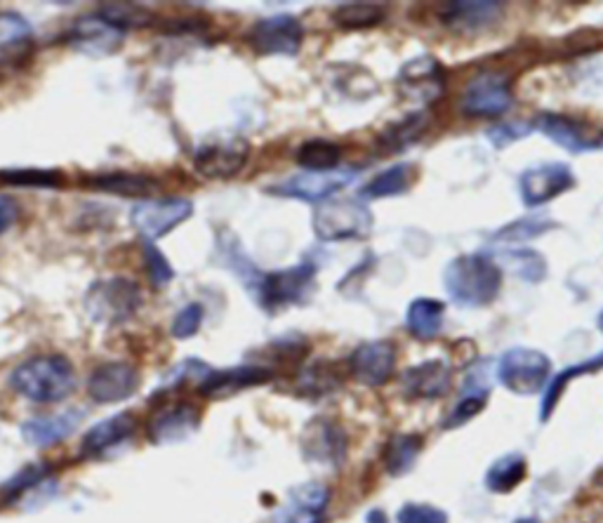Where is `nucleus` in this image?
Returning a JSON list of instances; mask_svg holds the SVG:
<instances>
[{
  "instance_id": "nucleus-17",
  "label": "nucleus",
  "mask_w": 603,
  "mask_h": 523,
  "mask_svg": "<svg viewBox=\"0 0 603 523\" xmlns=\"http://www.w3.org/2000/svg\"><path fill=\"white\" fill-rule=\"evenodd\" d=\"M453 387V368L444 358H432L408 368L401 377L403 397L413 401H434L446 397Z\"/></svg>"
},
{
  "instance_id": "nucleus-18",
  "label": "nucleus",
  "mask_w": 603,
  "mask_h": 523,
  "mask_svg": "<svg viewBox=\"0 0 603 523\" xmlns=\"http://www.w3.org/2000/svg\"><path fill=\"white\" fill-rule=\"evenodd\" d=\"M274 377V370L262 366H239V368H210L203 377L198 391L205 399H227L241 389L267 385Z\"/></svg>"
},
{
  "instance_id": "nucleus-2",
  "label": "nucleus",
  "mask_w": 603,
  "mask_h": 523,
  "mask_svg": "<svg viewBox=\"0 0 603 523\" xmlns=\"http://www.w3.org/2000/svg\"><path fill=\"white\" fill-rule=\"evenodd\" d=\"M10 387L34 403H60L76 389V368L64 354H40L12 370Z\"/></svg>"
},
{
  "instance_id": "nucleus-4",
  "label": "nucleus",
  "mask_w": 603,
  "mask_h": 523,
  "mask_svg": "<svg viewBox=\"0 0 603 523\" xmlns=\"http://www.w3.org/2000/svg\"><path fill=\"white\" fill-rule=\"evenodd\" d=\"M144 302V293L137 281L125 276H111V279L97 281L85 295V312L95 324L121 326L135 316Z\"/></svg>"
},
{
  "instance_id": "nucleus-47",
  "label": "nucleus",
  "mask_w": 603,
  "mask_h": 523,
  "mask_svg": "<svg viewBox=\"0 0 603 523\" xmlns=\"http://www.w3.org/2000/svg\"><path fill=\"white\" fill-rule=\"evenodd\" d=\"M17 217H20L17 203H14L10 196L0 194V236H3L14 222H17Z\"/></svg>"
},
{
  "instance_id": "nucleus-14",
  "label": "nucleus",
  "mask_w": 603,
  "mask_h": 523,
  "mask_svg": "<svg viewBox=\"0 0 603 523\" xmlns=\"http://www.w3.org/2000/svg\"><path fill=\"white\" fill-rule=\"evenodd\" d=\"M357 178V170H333V172H300L288 180L267 186V194L278 198H292L304 203H323L333 198Z\"/></svg>"
},
{
  "instance_id": "nucleus-44",
  "label": "nucleus",
  "mask_w": 603,
  "mask_h": 523,
  "mask_svg": "<svg viewBox=\"0 0 603 523\" xmlns=\"http://www.w3.org/2000/svg\"><path fill=\"white\" fill-rule=\"evenodd\" d=\"M399 523H448V514L438 510L434 504L426 502H406L399 514H396Z\"/></svg>"
},
{
  "instance_id": "nucleus-30",
  "label": "nucleus",
  "mask_w": 603,
  "mask_h": 523,
  "mask_svg": "<svg viewBox=\"0 0 603 523\" xmlns=\"http://www.w3.org/2000/svg\"><path fill=\"white\" fill-rule=\"evenodd\" d=\"M528 462L521 453H507L491 464V470L485 472V488L497 496L511 492L526 478Z\"/></svg>"
},
{
  "instance_id": "nucleus-39",
  "label": "nucleus",
  "mask_w": 603,
  "mask_h": 523,
  "mask_svg": "<svg viewBox=\"0 0 603 523\" xmlns=\"http://www.w3.org/2000/svg\"><path fill=\"white\" fill-rule=\"evenodd\" d=\"M430 123H432L430 115H426L424 111L410 113L406 121L391 123L385 130V135H382V142H385V147L389 144V149H394V151L406 149V147H410V144L418 142L424 135V130L430 127Z\"/></svg>"
},
{
  "instance_id": "nucleus-12",
  "label": "nucleus",
  "mask_w": 603,
  "mask_h": 523,
  "mask_svg": "<svg viewBox=\"0 0 603 523\" xmlns=\"http://www.w3.org/2000/svg\"><path fill=\"white\" fill-rule=\"evenodd\" d=\"M300 446L306 462L321 464V467H342L349 450V436L333 417L318 415L306 423Z\"/></svg>"
},
{
  "instance_id": "nucleus-32",
  "label": "nucleus",
  "mask_w": 603,
  "mask_h": 523,
  "mask_svg": "<svg viewBox=\"0 0 603 523\" xmlns=\"http://www.w3.org/2000/svg\"><path fill=\"white\" fill-rule=\"evenodd\" d=\"M387 17V8L379 3H345L333 12V24L342 32H365L375 28Z\"/></svg>"
},
{
  "instance_id": "nucleus-43",
  "label": "nucleus",
  "mask_w": 603,
  "mask_h": 523,
  "mask_svg": "<svg viewBox=\"0 0 603 523\" xmlns=\"http://www.w3.org/2000/svg\"><path fill=\"white\" fill-rule=\"evenodd\" d=\"M203 318H205V307L198 302H191L186 304V307H182L178 312V316H174V321H172V338H178V340H189V338H194L196 332L201 330L203 326Z\"/></svg>"
},
{
  "instance_id": "nucleus-41",
  "label": "nucleus",
  "mask_w": 603,
  "mask_h": 523,
  "mask_svg": "<svg viewBox=\"0 0 603 523\" xmlns=\"http://www.w3.org/2000/svg\"><path fill=\"white\" fill-rule=\"evenodd\" d=\"M52 474V467L46 462H36V464H28V467H24L20 474H14L10 482H5L3 486V498L8 502L22 498L26 490L36 488L38 484L46 482V478Z\"/></svg>"
},
{
  "instance_id": "nucleus-42",
  "label": "nucleus",
  "mask_w": 603,
  "mask_h": 523,
  "mask_svg": "<svg viewBox=\"0 0 603 523\" xmlns=\"http://www.w3.org/2000/svg\"><path fill=\"white\" fill-rule=\"evenodd\" d=\"M142 255H144V265H146V271H149V279L156 288H164L168 283H172L174 279V269L168 262V257L160 253L156 245L152 241H144L142 239Z\"/></svg>"
},
{
  "instance_id": "nucleus-46",
  "label": "nucleus",
  "mask_w": 603,
  "mask_h": 523,
  "mask_svg": "<svg viewBox=\"0 0 603 523\" xmlns=\"http://www.w3.org/2000/svg\"><path fill=\"white\" fill-rule=\"evenodd\" d=\"M485 399H489V397L465 394V397L460 399V403L455 405V409H453V413L448 415V419H446V429H455V427H462V425H467L469 419L477 417V415L483 411Z\"/></svg>"
},
{
  "instance_id": "nucleus-45",
  "label": "nucleus",
  "mask_w": 603,
  "mask_h": 523,
  "mask_svg": "<svg viewBox=\"0 0 603 523\" xmlns=\"http://www.w3.org/2000/svg\"><path fill=\"white\" fill-rule=\"evenodd\" d=\"M533 130L535 127L531 123H523V121L521 123H497L489 130V139L495 149H505V147H509V144L531 135Z\"/></svg>"
},
{
  "instance_id": "nucleus-33",
  "label": "nucleus",
  "mask_w": 603,
  "mask_h": 523,
  "mask_svg": "<svg viewBox=\"0 0 603 523\" xmlns=\"http://www.w3.org/2000/svg\"><path fill=\"white\" fill-rule=\"evenodd\" d=\"M424 439L420 434H396L385 448V467L391 476H403L413 472L422 453Z\"/></svg>"
},
{
  "instance_id": "nucleus-3",
  "label": "nucleus",
  "mask_w": 603,
  "mask_h": 523,
  "mask_svg": "<svg viewBox=\"0 0 603 523\" xmlns=\"http://www.w3.org/2000/svg\"><path fill=\"white\" fill-rule=\"evenodd\" d=\"M312 224L323 243L361 241L373 231V210L363 198H328L316 206Z\"/></svg>"
},
{
  "instance_id": "nucleus-24",
  "label": "nucleus",
  "mask_w": 603,
  "mask_h": 523,
  "mask_svg": "<svg viewBox=\"0 0 603 523\" xmlns=\"http://www.w3.org/2000/svg\"><path fill=\"white\" fill-rule=\"evenodd\" d=\"M535 130H540V133L552 139L554 144H558L564 151L568 154H587L596 149L599 144H594L592 139H587L582 127L568 119V115H562V113H552V111H544L540 113L535 119Z\"/></svg>"
},
{
  "instance_id": "nucleus-29",
  "label": "nucleus",
  "mask_w": 603,
  "mask_h": 523,
  "mask_svg": "<svg viewBox=\"0 0 603 523\" xmlns=\"http://www.w3.org/2000/svg\"><path fill=\"white\" fill-rule=\"evenodd\" d=\"M603 368V352L596 354L594 358H587L582 363H578V366H568L566 370L556 373V377H552V382L544 387V394H542V411H540V419L542 423H547L550 415L554 413L558 399H562V394L566 391V387L578 380V377L582 375H590V373H596Z\"/></svg>"
},
{
  "instance_id": "nucleus-38",
  "label": "nucleus",
  "mask_w": 603,
  "mask_h": 523,
  "mask_svg": "<svg viewBox=\"0 0 603 523\" xmlns=\"http://www.w3.org/2000/svg\"><path fill=\"white\" fill-rule=\"evenodd\" d=\"M499 262L526 283H540L547 276V262L538 251H505L499 255ZM497 262V265H499Z\"/></svg>"
},
{
  "instance_id": "nucleus-51",
  "label": "nucleus",
  "mask_w": 603,
  "mask_h": 523,
  "mask_svg": "<svg viewBox=\"0 0 603 523\" xmlns=\"http://www.w3.org/2000/svg\"><path fill=\"white\" fill-rule=\"evenodd\" d=\"M601 144H603V142H601Z\"/></svg>"
},
{
  "instance_id": "nucleus-10",
  "label": "nucleus",
  "mask_w": 603,
  "mask_h": 523,
  "mask_svg": "<svg viewBox=\"0 0 603 523\" xmlns=\"http://www.w3.org/2000/svg\"><path fill=\"white\" fill-rule=\"evenodd\" d=\"M576 184L578 178L568 163L547 161L521 172L519 196L526 208H540L547 206L550 200L564 196L570 188H576Z\"/></svg>"
},
{
  "instance_id": "nucleus-20",
  "label": "nucleus",
  "mask_w": 603,
  "mask_h": 523,
  "mask_svg": "<svg viewBox=\"0 0 603 523\" xmlns=\"http://www.w3.org/2000/svg\"><path fill=\"white\" fill-rule=\"evenodd\" d=\"M201 425V415L189 403H174L168 409L158 411L152 423H149V439L156 446H168V443H180L189 439Z\"/></svg>"
},
{
  "instance_id": "nucleus-40",
  "label": "nucleus",
  "mask_w": 603,
  "mask_h": 523,
  "mask_svg": "<svg viewBox=\"0 0 603 523\" xmlns=\"http://www.w3.org/2000/svg\"><path fill=\"white\" fill-rule=\"evenodd\" d=\"M556 227L552 217H521V220H514L511 224L503 227L495 234L497 243H523L533 241L542 234H547Z\"/></svg>"
},
{
  "instance_id": "nucleus-26",
  "label": "nucleus",
  "mask_w": 603,
  "mask_h": 523,
  "mask_svg": "<svg viewBox=\"0 0 603 523\" xmlns=\"http://www.w3.org/2000/svg\"><path fill=\"white\" fill-rule=\"evenodd\" d=\"M34 46V26L20 12H0V64L20 62Z\"/></svg>"
},
{
  "instance_id": "nucleus-22",
  "label": "nucleus",
  "mask_w": 603,
  "mask_h": 523,
  "mask_svg": "<svg viewBox=\"0 0 603 523\" xmlns=\"http://www.w3.org/2000/svg\"><path fill=\"white\" fill-rule=\"evenodd\" d=\"M135 425L137 419L135 415L130 413H119L111 415L107 419H101L95 427L87 429V434L83 436L81 441V458H99L105 455L107 450L121 446L123 441H128L132 434H135Z\"/></svg>"
},
{
  "instance_id": "nucleus-6",
  "label": "nucleus",
  "mask_w": 603,
  "mask_h": 523,
  "mask_svg": "<svg viewBox=\"0 0 603 523\" xmlns=\"http://www.w3.org/2000/svg\"><path fill=\"white\" fill-rule=\"evenodd\" d=\"M550 373V356L531 346H514L497 361V380L511 394L533 397L538 391H544Z\"/></svg>"
},
{
  "instance_id": "nucleus-19",
  "label": "nucleus",
  "mask_w": 603,
  "mask_h": 523,
  "mask_svg": "<svg viewBox=\"0 0 603 523\" xmlns=\"http://www.w3.org/2000/svg\"><path fill=\"white\" fill-rule=\"evenodd\" d=\"M330 490L321 484H302L290 490L288 502L276 512L274 523H321L328 510Z\"/></svg>"
},
{
  "instance_id": "nucleus-48",
  "label": "nucleus",
  "mask_w": 603,
  "mask_h": 523,
  "mask_svg": "<svg viewBox=\"0 0 603 523\" xmlns=\"http://www.w3.org/2000/svg\"><path fill=\"white\" fill-rule=\"evenodd\" d=\"M367 523H387V516L382 514L379 510H375V512L367 514Z\"/></svg>"
},
{
  "instance_id": "nucleus-13",
  "label": "nucleus",
  "mask_w": 603,
  "mask_h": 523,
  "mask_svg": "<svg viewBox=\"0 0 603 523\" xmlns=\"http://www.w3.org/2000/svg\"><path fill=\"white\" fill-rule=\"evenodd\" d=\"M248 42L257 54L296 57L304 42V26L288 12L260 20L248 34Z\"/></svg>"
},
{
  "instance_id": "nucleus-36",
  "label": "nucleus",
  "mask_w": 603,
  "mask_h": 523,
  "mask_svg": "<svg viewBox=\"0 0 603 523\" xmlns=\"http://www.w3.org/2000/svg\"><path fill=\"white\" fill-rule=\"evenodd\" d=\"M410 186V166L408 163H396L387 170L377 172L375 178L361 186V198L363 200H379V198H394L408 192Z\"/></svg>"
},
{
  "instance_id": "nucleus-16",
  "label": "nucleus",
  "mask_w": 603,
  "mask_h": 523,
  "mask_svg": "<svg viewBox=\"0 0 603 523\" xmlns=\"http://www.w3.org/2000/svg\"><path fill=\"white\" fill-rule=\"evenodd\" d=\"M140 389V373L123 361H111L87 377V394L95 403H121Z\"/></svg>"
},
{
  "instance_id": "nucleus-27",
  "label": "nucleus",
  "mask_w": 603,
  "mask_h": 523,
  "mask_svg": "<svg viewBox=\"0 0 603 523\" xmlns=\"http://www.w3.org/2000/svg\"><path fill=\"white\" fill-rule=\"evenodd\" d=\"M446 304L434 297H418L406 312V328L420 342H432L444 330Z\"/></svg>"
},
{
  "instance_id": "nucleus-11",
  "label": "nucleus",
  "mask_w": 603,
  "mask_h": 523,
  "mask_svg": "<svg viewBox=\"0 0 603 523\" xmlns=\"http://www.w3.org/2000/svg\"><path fill=\"white\" fill-rule=\"evenodd\" d=\"M399 93L415 107H430L446 95V69L432 54H418L399 71Z\"/></svg>"
},
{
  "instance_id": "nucleus-35",
  "label": "nucleus",
  "mask_w": 603,
  "mask_h": 523,
  "mask_svg": "<svg viewBox=\"0 0 603 523\" xmlns=\"http://www.w3.org/2000/svg\"><path fill=\"white\" fill-rule=\"evenodd\" d=\"M296 161L304 172H333L342 161V149L330 139H306L298 149Z\"/></svg>"
},
{
  "instance_id": "nucleus-37",
  "label": "nucleus",
  "mask_w": 603,
  "mask_h": 523,
  "mask_svg": "<svg viewBox=\"0 0 603 523\" xmlns=\"http://www.w3.org/2000/svg\"><path fill=\"white\" fill-rule=\"evenodd\" d=\"M0 182L26 188H60L64 186V172L52 168H5L0 170Z\"/></svg>"
},
{
  "instance_id": "nucleus-31",
  "label": "nucleus",
  "mask_w": 603,
  "mask_h": 523,
  "mask_svg": "<svg viewBox=\"0 0 603 523\" xmlns=\"http://www.w3.org/2000/svg\"><path fill=\"white\" fill-rule=\"evenodd\" d=\"M340 385H342L340 370H337L335 363H330L326 358L314 361L312 366L300 370V377H298L300 394H304L309 399L326 397V394H330V391L340 389Z\"/></svg>"
},
{
  "instance_id": "nucleus-8",
  "label": "nucleus",
  "mask_w": 603,
  "mask_h": 523,
  "mask_svg": "<svg viewBox=\"0 0 603 523\" xmlns=\"http://www.w3.org/2000/svg\"><path fill=\"white\" fill-rule=\"evenodd\" d=\"M250 142L241 135H219L203 142L194 154V170L205 180L227 182L245 168Z\"/></svg>"
},
{
  "instance_id": "nucleus-1",
  "label": "nucleus",
  "mask_w": 603,
  "mask_h": 523,
  "mask_svg": "<svg viewBox=\"0 0 603 523\" xmlns=\"http://www.w3.org/2000/svg\"><path fill=\"white\" fill-rule=\"evenodd\" d=\"M444 288L453 304L462 309H483L503 290V269L489 255H460L448 262Z\"/></svg>"
},
{
  "instance_id": "nucleus-49",
  "label": "nucleus",
  "mask_w": 603,
  "mask_h": 523,
  "mask_svg": "<svg viewBox=\"0 0 603 523\" xmlns=\"http://www.w3.org/2000/svg\"><path fill=\"white\" fill-rule=\"evenodd\" d=\"M517 523H540V521L538 519H519Z\"/></svg>"
},
{
  "instance_id": "nucleus-25",
  "label": "nucleus",
  "mask_w": 603,
  "mask_h": 523,
  "mask_svg": "<svg viewBox=\"0 0 603 523\" xmlns=\"http://www.w3.org/2000/svg\"><path fill=\"white\" fill-rule=\"evenodd\" d=\"M503 5L491 3V0H481V3L462 0V3H448L441 12V20L455 32H483L503 17Z\"/></svg>"
},
{
  "instance_id": "nucleus-34",
  "label": "nucleus",
  "mask_w": 603,
  "mask_h": 523,
  "mask_svg": "<svg viewBox=\"0 0 603 523\" xmlns=\"http://www.w3.org/2000/svg\"><path fill=\"white\" fill-rule=\"evenodd\" d=\"M97 17L101 22H107L111 28H116V32H121V34L140 32V28H146L154 24L152 10H146L137 3H105V5H99Z\"/></svg>"
},
{
  "instance_id": "nucleus-23",
  "label": "nucleus",
  "mask_w": 603,
  "mask_h": 523,
  "mask_svg": "<svg viewBox=\"0 0 603 523\" xmlns=\"http://www.w3.org/2000/svg\"><path fill=\"white\" fill-rule=\"evenodd\" d=\"M125 34L116 32L107 22H101L97 14L95 17H85L67 34V42L71 48H76L87 54H111L119 52L123 46Z\"/></svg>"
},
{
  "instance_id": "nucleus-50",
  "label": "nucleus",
  "mask_w": 603,
  "mask_h": 523,
  "mask_svg": "<svg viewBox=\"0 0 603 523\" xmlns=\"http://www.w3.org/2000/svg\"><path fill=\"white\" fill-rule=\"evenodd\" d=\"M599 328L603 330V312H601V316H599Z\"/></svg>"
},
{
  "instance_id": "nucleus-15",
  "label": "nucleus",
  "mask_w": 603,
  "mask_h": 523,
  "mask_svg": "<svg viewBox=\"0 0 603 523\" xmlns=\"http://www.w3.org/2000/svg\"><path fill=\"white\" fill-rule=\"evenodd\" d=\"M396 370V346L389 340L359 344L349 356V373L363 387H385Z\"/></svg>"
},
{
  "instance_id": "nucleus-5",
  "label": "nucleus",
  "mask_w": 603,
  "mask_h": 523,
  "mask_svg": "<svg viewBox=\"0 0 603 523\" xmlns=\"http://www.w3.org/2000/svg\"><path fill=\"white\" fill-rule=\"evenodd\" d=\"M316 290V265L302 262L298 267L264 273V279L253 295L267 314L281 312L284 307H300L312 300Z\"/></svg>"
},
{
  "instance_id": "nucleus-9",
  "label": "nucleus",
  "mask_w": 603,
  "mask_h": 523,
  "mask_svg": "<svg viewBox=\"0 0 603 523\" xmlns=\"http://www.w3.org/2000/svg\"><path fill=\"white\" fill-rule=\"evenodd\" d=\"M194 215V200L184 196L146 198L130 210V222L144 241H158Z\"/></svg>"
},
{
  "instance_id": "nucleus-28",
  "label": "nucleus",
  "mask_w": 603,
  "mask_h": 523,
  "mask_svg": "<svg viewBox=\"0 0 603 523\" xmlns=\"http://www.w3.org/2000/svg\"><path fill=\"white\" fill-rule=\"evenodd\" d=\"M87 186H93L97 192H105L111 196L146 200L158 188V182L149 178V174H140V172H107V174H95V178L87 180Z\"/></svg>"
},
{
  "instance_id": "nucleus-21",
  "label": "nucleus",
  "mask_w": 603,
  "mask_h": 523,
  "mask_svg": "<svg viewBox=\"0 0 603 523\" xmlns=\"http://www.w3.org/2000/svg\"><path fill=\"white\" fill-rule=\"evenodd\" d=\"M83 419H85L83 411H64L57 415L26 419L22 425V439L34 448H50L55 443H62L64 439H69Z\"/></svg>"
},
{
  "instance_id": "nucleus-7",
  "label": "nucleus",
  "mask_w": 603,
  "mask_h": 523,
  "mask_svg": "<svg viewBox=\"0 0 603 523\" xmlns=\"http://www.w3.org/2000/svg\"><path fill=\"white\" fill-rule=\"evenodd\" d=\"M514 105L511 76L505 71H481L467 83L460 111L467 119H499Z\"/></svg>"
}]
</instances>
